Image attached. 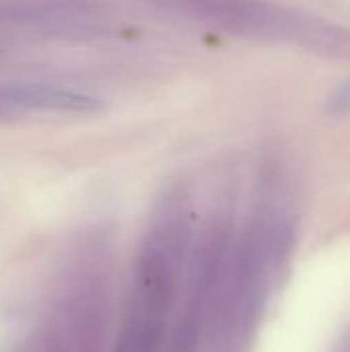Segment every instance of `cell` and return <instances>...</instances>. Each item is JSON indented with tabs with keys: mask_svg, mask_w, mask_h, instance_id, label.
<instances>
[{
	"mask_svg": "<svg viewBox=\"0 0 350 352\" xmlns=\"http://www.w3.org/2000/svg\"><path fill=\"white\" fill-rule=\"evenodd\" d=\"M328 111H332V113H347V111H350V82L349 85L338 87L330 95V99H328Z\"/></svg>",
	"mask_w": 350,
	"mask_h": 352,
	"instance_id": "7a4b0ae2",
	"label": "cell"
},
{
	"mask_svg": "<svg viewBox=\"0 0 350 352\" xmlns=\"http://www.w3.org/2000/svg\"><path fill=\"white\" fill-rule=\"evenodd\" d=\"M0 101L12 111H47V113H97L103 103L87 93L52 87L43 82H8L0 85Z\"/></svg>",
	"mask_w": 350,
	"mask_h": 352,
	"instance_id": "6da1fadb",
	"label": "cell"
}]
</instances>
